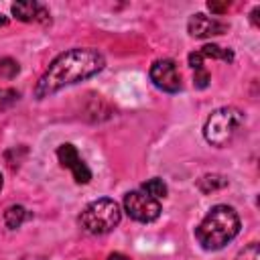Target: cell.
Wrapping results in <instances>:
<instances>
[{
	"mask_svg": "<svg viewBox=\"0 0 260 260\" xmlns=\"http://www.w3.org/2000/svg\"><path fill=\"white\" fill-rule=\"evenodd\" d=\"M104 65L106 59L98 49H69L53 59L45 73L39 77L35 85V98L43 100L61 91L67 85L89 79L100 73Z\"/></svg>",
	"mask_w": 260,
	"mask_h": 260,
	"instance_id": "6da1fadb",
	"label": "cell"
},
{
	"mask_svg": "<svg viewBox=\"0 0 260 260\" xmlns=\"http://www.w3.org/2000/svg\"><path fill=\"white\" fill-rule=\"evenodd\" d=\"M240 234V217L230 205H213L195 230L203 250H221Z\"/></svg>",
	"mask_w": 260,
	"mask_h": 260,
	"instance_id": "7a4b0ae2",
	"label": "cell"
},
{
	"mask_svg": "<svg viewBox=\"0 0 260 260\" xmlns=\"http://www.w3.org/2000/svg\"><path fill=\"white\" fill-rule=\"evenodd\" d=\"M244 124V114L234 106L217 108L209 114L203 126V136L211 146H228Z\"/></svg>",
	"mask_w": 260,
	"mask_h": 260,
	"instance_id": "3957f363",
	"label": "cell"
},
{
	"mask_svg": "<svg viewBox=\"0 0 260 260\" xmlns=\"http://www.w3.org/2000/svg\"><path fill=\"white\" fill-rule=\"evenodd\" d=\"M120 219H122L120 205L110 197H102V199L91 201L79 215L81 228L89 234H95V236L112 232L114 228H118Z\"/></svg>",
	"mask_w": 260,
	"mask_h": 260,
	"instance_id": "277c9868",
	"label": "cell"
},
{
	"mask_svg": "<svg viewBox=\"0 0 260 260\" xmlns=\"http://www.w3.org/2000/svg\"><path fill=\"white\" fill-rule=\"evenodd\" d=\"M124 211L140 223H150L154 219H158L160 215V203L156 199H152L150 195H146L144 191H130L124 197Z\"/></svg>",
	"mask_w": 260,
	"mask_h": 260,
	"instance_id": "5b68a950",
	"label": "cell"
},
{
	"mask_svg": "<svg viewBox=\"0 0 260 260\" xmlns=\"http://www.w3.org/2000/svg\"><path fill=\"white\" fill-rule=\"evenodd\" d=\"M150 81L167 93H177L181 89V73L173 59H158L150 67Z\"/></svg>",
	"mask_w": 260,
	"mask_h": 260,
	"instance_id": "8992f818",
	"label": "cell"
},
{
	"mask_svg": "<svg viewBox=\"0 0 260 260\" xmlns=\"http://www.w3.org/2000/svg\"><path fill=\"white\" fill-rule=\"evenodd\" d=\"M57 158H59V162H61L63 167H67V169L71 171V175H73V179H75L77 183L85 185V183L91 181V171H89V167L85 165V160L79 156V152H77V148H75L73 144H69V142L61 144V146L57 148Z\"/></svg>",
	"mask_w": 260,
	"mask_h": 260,
	"instance_id": "52a82bcc",
	"label": "cell"
},
{
	"mask_svg": "<svg viewBox=\"0 0 260 260\" xmlns=\"http://www.w3.org/2000/svg\"><path fill=\"white\" fill-rule=\"evenodd\" d=\"M187 30L191 37L197 39H207V37H215V35H223L228 30V24L217 20L215 16H207V14H193L187 22Z\"/></svg>",
	"mask_w": 260,
	"mask_h": 260,
	"instance_id": "ba28073f",
	"label": "cell"
},
{
	"mask_svg": "<svg viewBox=\"0 0 260 260\" xmlns=\"http://www.w3.org/2000/svg\"><path fill=\"white\" fill-rule=\"evenodd\" d=\"M12 14L22 22H43L47 24L51 20V14L45 4L41 2H16L12 4Z\"/></svg>",
	"mask_w": 260,
	"mask_h": 260,
	"instance_id": "9c48e42d",
	"label": "cell"
},
{
	"mask_svg": "<svg viewBox=\"0 0 260 260\" xmlns=\"http://www.w3.org/2000/svg\"><path fill=\"white\" fill-rule=\"evenodd\" d=\"M28 217H30V213H28L26 207H22V205H10V207H6V211H4V223H6L8 230L20 228Z\"/></svg>",
	"mask_w": 260,
	"mask_h": 260,
	"instance_id": "30bf717a",
	"label": "cell"
},
{
	"mask_svg": "<svg viewBox=\"0 0 260 260\" xmlns=\"http://www.w3.org/2000/svg\"><path fill=\"white\" fill-rule=\"evenodd\" d=\"M225 185H228V179H225L223 175H215V173L203 175V177L197 179V189H199L201 193H205V195H209V193H213V191H219V189H223Z\"/></svg>",
	"mask_w": 260,
	"mask_h": 260,
	"instance_id": "8fae6325",
	"label": "cell"
},
{
	"mask_svg": "<svg viewBox=\"0 0 260 260\" xmlns=\"http://www.w3.org/2000/svg\"><path fill=\"white\" fill-rule=\"evenodd\" d=\"M201 59H221L225 63L234 61V51L232 49H223L219 45H203L201 49H197Z\"/></svg>",
	"mask_w": 260,
	"mask_h": 260,
	"instance_id": "7c38bea8",
	"label": "cell"
},
{
	"mask_svg": "<svg viewBox=\"0 0 260 260\" xmlns=\"http://www.w3.org/2000/svg\"><path fill=\"white\" fill-rule=\"evenodd\" d=\"M142 191L146 193V195H150L152 199H162V197H167V185H165V181L162 179H148L146 183H142Z\"/></svg>",
	"mask_w": 260,
	"mask_h": 260,
	"instance_id": "4fadbf2b",
	"label": "cell"
},
{
	"mask_svg": "<svg viewBox=\"0 0 260 260\" xmlns=\"http://www.w3.org/2000/svg\"><path fill=\"white\" fill-rule=\"evenodd\" d=\"M18 73V63L14 59H0V77H14Z\"/></svg>",
	"mask_w": 260,
	"mask_h": 260,
	"instance_id": "5bb4252c",
	"label": "cell"
},
{
	"mask_svg": "<svg viewBox=\"0 0 260 260\" xmlns=\"http://www.w3.org/2000/svg\"><path fill=\"white\" fill-rule=\"evenodd\" d=\"M16 102H18V91H14V89H0V110H6V108H10Z\"/></svg>",
	"mask_w": 260,
	"mask_h": 260,
	"instance_id": "9a60e30c",
	"label": "cell"
},
{
	"mask_svg": "<svg viewBox=\"0 0 260 260\" xmlns=\"http://www.w3.org/2000/svg\"><path fill=\"white\" fill-rule=\"evenodd\" d=\"M236 260H260V250H258V244L256 242H252V244H248L238 256H236Z\"/></svg>",
	"mask_w": 260,
	"mask_h": 260,
	"instance_id": "2e32d148",
	"label": "cell"
},
{
	"mask_svg": "<svg viewBox=\"0 0 260 260\" xmlns=\"http://www.w3.org/2000/svg\"><path fill=\"white\" fill-rule=\"evenodd\" d=\"M193 83H195V87H199V89H205L207 85H209V71L203 67V69H195L193 71Z\"/></svg>",
	"mask_w": 260,
	"mask_h": 260,
	"instance_id": "e0dca14e",
	"label": "cell"
},
{
	"mask_svg": "<svg viewBox=\"0 0 260 260\" xmlns=\"http://www.w3.org/2000/svg\"><path fill=\"white\" fill-rule=\"evenodd\" d=\"M207 8L211 10V12H215V14H223L228 8H230V4H217V2H207Z\"/></svg>",
	"mask_w": 260,
	"mask_h": 260,
	"instance_id": "ac0fdd59",
	"label": "cell"
},
{
	"mask_svg": "<svg viewBox=\"0 0 260 260\" xmlns=\"http://www.w3.org/2000/svg\"><path fill=\"white\" fill-rule=\"evenodd\" d=\"M108 260H130L128 256H124V254H120V252H114V254H110L108 256Z\"/></svg>",
	"mask_w": 260,
	"mask_h": 260,
	"instance_id": "d6986e66",
	"label": "cell"
},
{
	"mask_svg": "<svg viewBox=\"0 0 260 260\" xmlns=\"http://www.w3.org/2000/svg\"><path fill=\"white\" fill-rule=\"evenodd\" d=\"M6 22H8V18H6V16H2V14H0V26H4V24H6Z\"/></svg>",
	"mask_w": 260,
	"mask_h": 260,
	"instance_id": "ffe728a7",
	"label": "cell"
},
{
	"mask_svg": "<svg viewBox=\"0 0 260 260\" xmlns=\"http://www.w3.org/2000/svg\"><path fill=\"white\" fill-rule=\"evenodd\" d=\"M0 191H2V175H0Z\"/></svg>",
	"mask_w": 260,
	"mask_h": 260,
	"instance_id": "44dd1931",
	"label": "cell"
}]
</instances>
